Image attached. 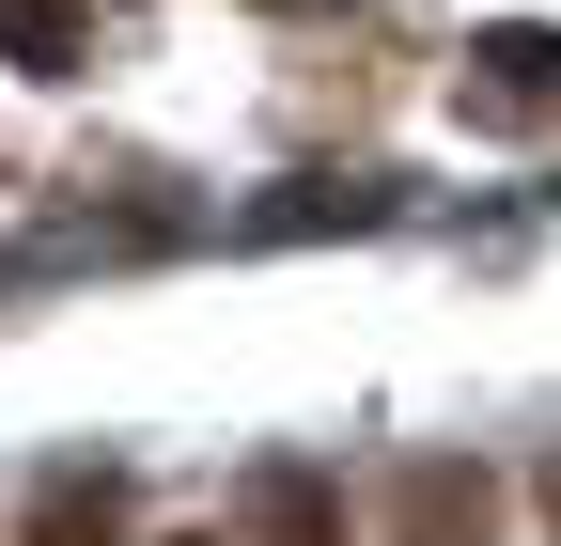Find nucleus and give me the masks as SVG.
<instances>
[{
  "label": "nucleus",
  "instance_id": "7ed1b4c3",
  "mask_svg": "<svg viewBox=\"0 0 561 546\" xmlns=\"http://www.w3.org/2000/svg\"><path fill=\"white\" fill-rule=\"evenodd\" d=\"M234 546H343V485L312 453H265L250 500H234Z\"/></svg>",
  "mask_w": 561,
  "mask_h": 546
},
{
  "label": "nucleus",
  "instance_id": "20e7f679",
  "mask_svg": "<svg viewBox=\"0 0 561 546\" xmlns=\"http://www.w3.org/2000/svg\"><path fill=\"white\" fill-rule=\"evenodd\" d=\"M16 546H125V485L110 468H47L32 515H16Z\"/></svg>",
  "mask_w": 561,
  "mask_h": 546
},
{
  "label": "nucleus",
  "instance_id": "423d86ee",
  "mask_svg": "<svg viewBox=\"0 0 561 546\" xmlns=\"http://www.w3.org/2000/svg\"><path fill=\"white\" fill-rule=\"evenodd\" d=\"M546 546H561V453H546Z\"/></svg>",
  "mask_w": 561,
  "mask_h": 546
},
{
  "label": "nucleus",
  "instance_id": "0eeeda50",
  "mask_svg": "<svg viewBox=\"0 0 561 546\" xmlns=\"http://www.w3.org/2000/svg\"><path fill=\"white\" fill-rule=\"evenodd\" d=\"M172 546H219V531H172Z\"/></svg>",
  "mask_w": 561,
  "mask_h": 546
},
{
  "label": "nucleus",
  "instance_id": "39448f33",
  "mask_svg": "<svg viewBox=\"0 0 561 546\" xmlns=\"http://www.w3.org/2000/svg\"><path fill=\"white\" fill-rule=\"evenodd\" d=\"M79 47H94L79 0H0V62H16V79H79Z\"/></svg>",
  "mask_w": 561,
  "mask_h": 546
},
{
  "label": "nucleus",
  "instance_id": "f03ea898",
  "mask_svg": "<svg viewBox=\"0 0 561 546\" xmlns=\"http://www.w3.org/2000/svg\"><path fill=\"white\" fill-rule=\"evenodd\" d=\"M468 125H561V32H483L468 47Z\"/></svg>",
  "mask_w": 561,
  "mask_h": 546
},
{
  "label": "nucleus",
  "instance_id": "f257e3e1",
  "mask_svg": "<svg viewBox=\"0 0 561 546\" xmlns=\"http://www.w3.org/2000/svg\"><path fill=\"white\" fill-rule=\"evenodd\" d=\"M390 546H500V468L483 453H405L390 468Z\"/></svg>",
  "mask_w": 561,
  "mask_h": 546
}]
</instances>
